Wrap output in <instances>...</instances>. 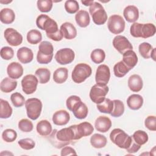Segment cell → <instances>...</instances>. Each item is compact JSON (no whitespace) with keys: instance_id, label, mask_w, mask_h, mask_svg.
<instances>
[{"instance_id":"7","label":"cell","mask_w":156,"mask_h":156,"mask_svg":"<svg viewBox=\"0 0 156 156\" xmlns=\"http://www.w3.org/2000/svg\"><path fill=\"white\" fill-rule=\"evenodd\" d=\"M89 12L96 25H102L107 20V14L104 7L98 2H94L90 6Z\"/></svg>"},{"instance_id":"29","label":"cell","mask_w":156,"mask_h":156,"mask_svg":"<svg viewBox=\"0 0 156 156\" xmlns=\"http://www.w3.org/2000/svg\"><path fill=\"white\" fill-rule=\"evenodd\" d=\"M17 87V81L10 77H5L1 82L0 89L2 92L10 93L16 89Z\"/></svg>"},{"instance_id":"27","label":"cell","mask_w":156,"mask_h":156,"mask_svg":"<svg viewBox=\"0 0 156 156\" xmlns=\"http://www.w3.org/2000/svg\"><path fill=\"white\" fill-rule=\"evenodd\" d=\"M76 23L81 27H87L90 23V17L88 12L84 10H79L75 15Z\"/></svg>"},{"instance_id":"48","label":"cell","mask_w":156,"mask_h":156,"mask_svg":"<svg viewBox=\"0 0 156 156\" xmlns=\"http://www.w3.org/2000/svg\"><path fill=\"white\" fill-rule=\"evenodd\" d=\"M0 55L2 59L9 60L13 57L14 51L12 48L9 46H4L2 47L1 49Z\"/></svg>"},{"instance_id":"24","label":"cell","mask_w":156,"mask_h":156,"mask_svg":"<svg viewBox=\"0 0 156 156\" xmlns=\"http://www.w3.org/2000/svg\"><path fill=\"white\" fill-rule=\"evenodd\" d=\"M122 61L131 70L138 63V57L133 50H129L122 54Z\"/></svg>"},{"instance_id":"42","label":"cell","mask_w":156,"mask_h":156,"mask_svg":"<svg viewBox=\"0 0 156 156\" xmlns=\"http://www.w3.org/2000/svg\"><path fill=\"white\" fill-rule=\"evenodd\" d=\"M51 0H38L37 2V8L41 12L46 13L51 10L53 5Z\"/></svg>"},{"instance_id":"17","label":"cell","mask_w":156,"mask_h":156,"mask_svg":"<svg viewBox=\"0 0 156 156\" xmlns=\"http://www.w3.org/2000/svg\"><path fill=\"white\" fill-rule=\"evenodd\" d=\"M71 111L73 112L74 116L79 119L85 118L88 113L87 106L81 101V99L73 105Z\"/></svg>"},{"instance_id":"49","label":"cell","mask_w":156,"mask_h":156,"mask_svg":"<svg viewBox=\"0 0 156 156\" xmlns=\"http://www.w3.org/2000/svg\"><path fill=\"white\" fill-rule=\"evenodd\" d=\"M146 127L151 131L156 130V117L154 115L148 116L144 121Z\"/></svg>"},{"instance_id":"54","label":"cell","mask_w":156,"mask_h":156,"mask_svg":"<svg viewBox=\"0 0 156 156\" xmlns=\"http://www.w3.org/2000/svg\"><path fill=\"white\" fill-rule=\"evenodd\" d=\"M155 53H156V48H153L151 54V57L154 61H155Z\"/></svg>"},{"instance_id":"15","label":"cell","mask_w":156,"mask_h":156,"mask_svg":"<svg viewBox=\"0 0 156 156\" xmlns=\"http://www.w3.org/2000/svg\"><path fill=\"white\" fill-rule=\"evenodd\" d=\"M4 38L12 46H18L23 42V36L13 28H7L4 31Z\"/></svg>"},{"instance_id":"52","label":"cell","mask_w":156,"mask_h":156,"mask_svg":"<svg viewBox=\"0 0 156 156\" xmlns=\"http://www.w3.org/2000/svg\"><path fill=\"white\" fill-rule=\"evenodd\" d=\"M140 147H141V146L138 144L137 143H136L134 141V140H133V141H132L131 144L130 145V146L127 149H126V150L129 153H135V152H136L139 151Z\"/></svg>"},{"instance_id":"41","label":"cell","mask_w":156,"mask_h":156,"mask_svg":"<svg viewBox=\"0 0 156 156\" xmlns=\"http://www.w3.org/2000/svg\"><path fill=\"white\" fill-rule=\"evenodd\" d=\"M152 49V46L147 42H143L138 46V51L140 55L145 59L151 58V54Z\"/></svg>"},{"instance_id":"39","label":"cell","mask_w":156,"mask_h":156,"mask_svg":"<svg viewBox=\"0 0 156 156\" xmlns=\"http://www.w3.org/2000/svg\"><path fill=\"white\" fill-rule=\"evenodd\" d=\"M113 108L112 113H110L111 116L116 118L122 116V115L124 112V103L119 99H115L113 101Z\"/></svg>"},{"instance_id":"30","label":"cell","mask_w":156,"mask_h":156,"mask_svg":"<svg viewBox=\"0 0 156 156\" xmlns=\"http://www.w3.org/2000/svg\"><path fill=\"white\" fill-rule=\"evenodd\" d=\"M15 18V14L13 10L9 8L2 9L0 12V20L5 24L12 23Z\"/></svg>"},{"instance_id":"1","label":"cell","mask_w":156,"mask_h":156,"mask_svg":"<svg viewBox=\"0 0 156 156\" xmlns=\"http://www.w3.org/2000/svg\"><path fill=\"white\" fill-rule=\"evenodd\" d=\"M49 141L56 148L60 149L75 140V132L74 126L63 128L60 130L54 129L49 135Z\"/></svg>"},{"instance_id":"4","label":"cell","mask_w":156,"mask_h":156,"mask_svg":"<svg viewBox=\"0 0 156 156\" xmlns=\"http://www.w3.org/2000/svg\"><path fill=\"white\" fill-rule=\"evenodd\" d=\"M110 140L118 147L121 149H127L131 144L133 138L123 130L121 129H114L110 133Z\"/></svg>"},{"instance_id":"22","label":"cell","mask_w":156,"mask_h":156,"mask_svg":"<svg viewBox=\"0 0 156 156\" xmlns=\"http://www.w3.org/2000/svg\"><path fill=\"white\" fill-rule=\"evenodd\" d=\"M16 55L19 61L23 64L30 63L34 58L32 51L27 47L20 48L17 51Z\"/></svg>"},{"instance_id":"26","label":"cell","mask_w":156,"mask_h":156,"mask_svg":"<svg viewBox=\"0 0 156 156\" xmlns=\"http://www.w3.org/2000/svg\"><path fill=\"white\" fill-rule=\"evenodd\" d=\"M128 107L133 110L140 109L143 104V97L138 94H133L129 96L127 99Z\"/></svg>"},{"instance_id":"34","label":"cell","mask_w":156,"mask_h":156,"mask_svg":"<svg viewBox=\"0 0 156 156\" xmlns=\"http://www.w3.org/2000/svg\"><path fill=\"white\" fill-rule=\"evenodd\" d=\"M35 76L38 78L39 83L41 84H44L48 82L50 80L51 72L45 68H40L37 69L35 72Z\"/></svg>"},{"instance_id":"55","label":"cell","mask_w":156,"mask_h":156,"mask_svg":"<svg viewBox=\"0 0 156 156\" xmlns=\"http://www.w3.org/2000/svg\"><path fill=\"white\" fill-rule=\"evenodd\" d=\"M11 2H12V1H2V0L0 1V2L1 4H8V3H10Z\"/></svg>"},{"instance_id":"20","label":"cell","mask_w":156,"mask_h":156,"mask_svg":"<svg viewBox=\"0 0 156 156\" xmlns=\"http://www.w3.org/2000/svg\"><path fill=\"white\" fill-rule=\"evenodd\" d=\"M54 124L57 126L66 125L70 119L69 113L65 110H60L55 112L52 116Z\"/></svg>"},{"instance_id":"21","label":"cell","mask_w":156,"mask_h":156,"mask_svg":"<svg viewBox=\"0 0 156 156\" xmlns=\"http://www.w3.org/2000/svg\"><path fill=\"white\" fill-rule=\"evenodd\" d=\"M60 30L63 37L67 40H72L77 36V30L75 26L69 22L63 23L60 26Z\"/></svg>"},{"instance_id":"3","label":"cell","mask_w":156,"mask_h":156,"mask_svg":"<svg viewBox=\"0 0 156 156\" xmlns=\"http://www.w3.org/2000/svg\"><path fill=\"white\" fill-rule=\"evenodd\" d=\"M36 24L40 29L45 30L48 37L60 30L56 21L44 14H41L37 18Z\"/></svg>"},{"instance_id":"13","label":"cell","mask_w":156,"mask_h":156,"mask_svg":"<svg viewBox=\"0 0 156 156\" xmlns=\"http://www.w3.org/2000/svg\"><path fill=\"white\" fill-rule=\"evenodd\" d=\"M75 132V140H79L83 136H89L94 131V127L91 123L85 121L79 124L73 125Z\"/></svg>"},{"instance_id":"23","label":"cell","mask_w":156,"mask_h":156,"mask_svg":"<svg viewBox=\"0 0 156 156\" xmlns=\"http://www.w3.org/2000/svg\"><path fill=\"white\" fill-rule=\"evenodd\" d=\"M123 15L129 23H135L139 18L138 9L133 5H129L125 7Z\"/></svg>"},{"instance_id":"51","label":"cell","mask_w":156,"mask_h":156,"mask_svg":"<svg viewBox=\"0 0 156 156\" xmlns=\"http://www.w3.org/2000/svg\"><path fill=\"white\" fill-rule=\"evenodd\" d=\"M60 155L62 156H65V155H76L77 153L73 147H69V146H66L64 147L62 151H61V154Z\"/></svg>"},{"instance_id":"45","label":"cell","mask_w":156,"mask_h":156,"mask_svg":"<svg viewBox=\"0 0 156 156\" xmlns=\"http://www.w3.org/2000/svg\"><path fill=\"white\" fill-rule=\"evenodd\" d=\"M65 9L70 14H73L79 11V5L76 0H68L65 2Z\"/></svg>"},{"instance_id":"37","label":"cell","mask_w":156,"mask_h":156,"mask_svg":"<svg viewBox=\"0 0 156 156\" xmlns=\"http://www.w3.org/2000/svg\"><path fill=\"white\" fill-rule=\"evenodd\" d=\"M42 40L41 33L37 29H32L27 34V40L32 44H36Z\"/></svg>"},{"instance_id":"28","label":"cell","mask_w":156,"mask_h":156,"mask_svg":"<svg viewBox=\"0 0 156 156\" xmlns=\"http://www.w3.org/2000/svg\"><path fill=\"white\" fill-rule=\"evenodd\" d=\"M36 129L38 134L43 136H46L50 135L52 129L51 123L48 120L43 119L37 123Z\"/></svg>"},{"instance_id":"25","label":"cell","mask_w":156,"mask_h":156,"mask_svg":"<svg viewBox=\"0 0 156 156\" xmlns=\"http://www.w3.org/2000/svg\"><path fill=\"white\" fill-rule=\"evenodd\" d=\"M143 86L142 78L138 74L130 76L128 79V87L133 92H138L141 90Z\"/></svg>"},{"instance_id":"10","label":"cell","mask_w":156,"mask_h":156,"mask_svg":"<svg viewBox=\"0 0 156 156\" xmlns=\"http://www.w3.org/2000/svg\"><path fill=\"white\" fill-rule=\"evenodd\" d=\"M125 21L119 15H111L107 21V27L109 31L113 34H119L125 29Z\"/></svg>"},{"instance_id":"19","label":"cell","mask_w":156,"mask_h":156,"mask_svg":"<svg viewBox=\"0 0 156 156\" xmlns=\"http://www.w3.org/2000/svg\"><path fill=\"white\" fill-rule=\"evenodd\" d=\"M112 127V121L110 119L105 116H100L98 117L94 122V127L98 132L105 133L109 130Z\"/></svg>"},{"instance_id":"53","label":"cell","mask_w":156,"mask_h":156,"mask_svg":"<svg viewBox=\"0 0 156 156\" xmlns=\"http://www.w3.org/2000/svg\"><path fill=\"white\" fill-rule=\"evenodd\" d=\"M81 2L85 6H90L94 2V1H81Z\"/></svg>"},{"instance_id":"38","label":"cell","mask_w":156,"mask_h":156,"mask_svg":"<svg viewBox=\"0 0 156 156\" xmlns=\"http://www.w3.org/2000/svg\"><path fill=\"white\" fill-rule=\"evenodd\" d=\"M134 141L138 144L141 146L144 144L148 141V135L143 130H138L135 131L132 136Z\"/></svg>"},{"instance_id":"18","label":"cell","mask_w":156,"mask_h":156,"mask_svg":"<svg viewBox=\"0 0 156 156\" xmlns=\"http://www.w3.org/2000/svg\"><path fill=\"white\" fill-rule=\"evenodd\" d=\"M23 68L22 65L16 62H11L7 68V73L9 77L13 79H19L23 74Z\"/></svg>"},{"instance_id":"11","label":"cell","mask_w":156,"mask_h":156,"mask_svg":"<svg viewBox=\"0 0 156 156\" xmlns=\"http://www.w3.org/2000/svg\"><path fill=\"white\" fill-rule=\"evenodd\" d=\"M56 62L60 65H67L73 62L75 58V54L71 48H65L58 50L54 57Z\"/></svg>"},{"instance_id":"43","label":"cell","mask_w":156,"mask_h":156,"mask_svg":"<svg viewBox=\"0 0 156 156\" xmlns=\"http://www.w3.org/2000/svg\"><path fill=\"white\" fill-rule=\"evenodd\" d=\"M10 100L12 104L15 107H21L26 102L24 96L18 92L12 93L10 96Z\"/></svg>"},{"instance_id":"33","label":"cell","mask_w":156,"mask_h":156,"mask_svg":"<svg viewBox=\"0 0 156 156\" xmlns=\"http://www.w3.org/2000/svg\"><path fill=\"white\" fill-rule=\"evenodd\" d=\"M0 118L1 119H7L12 114V108L9 102L2 99H0Z\"/></svg>"},{"instance_id":"50","label":"cell","mask_w":156,"mask_h":156,"mask_svg":"<svg viewBox=\"0 0 156 156\" xmlns=\"http://www.w3.org/2000/svg\"><path fill=\"white\" fill-rule=\"evenodd\" d=\"M80 99H81L80 98V97H79L77 96H76V95H72V96H69V98H68V99H66V105L67 108L69 111H71L73 105L77 101H79Z\"/></svg>"},{"instance_id":"47","label":"cell","mask_w":156,"mask_h":156,"mask_svg":"<svg viewBox=\"0 0 156 156\" xmlns=\"http://www.w3.org/2000/svg\"><path fill=\"white\" fill-rule=\"evenodd\" d=\"M19 146L24 150H30L34 148L35 143L34 141L31 138H24L18 141Z\"/></svg>"},{"instance_id":"36","label":"cell","mask_w":156,"mask_h":156,"mask_svg":"<svg viewBox=\"0 0 156 156\" xmlns=\"http://www.w3.org/2000/svg\"><path fill=\"white\" fill-rule=\"evenodd\" d=\"M130 70L122 60L116 63L113 66V73L117 77H124Z\"/></svg>"},{"instance_id":"44","label":"cell","mask_w":156,"mask_h":156,"mask_svg":"<svg viewBox=\"0 0 156 156\" xmlns=\"http://www.w3.org/2000/svg\"><path fill=\"white\" fill-rule=\"evenodd\" d=\"M17 138V133L12 129H7L4 130L2 133V140L7 143H12Z\"/></svg>"},{"instance_id":"40","label":"cell","mask_w":156,"mask_h":156,"mask_svg":"<svg viewBox=\"0 0 156 156\" xmlns=\"http://www.w3.org/2000/svg\"><path fill=\"white\" fill-rule=\"evenodd\" d=\"M90 57L93 62L99 64L102 63L105 60V53L102 49H95L91 52Z\"/></svg>"},{"instance_id":"12","label":"cell","mask_w":156,"mask_h":156,"mask_svg":"<svg viewBox=\"0 0 156 156\" xmlns=\"http://www.w3.org/2000/svg\"><path fill=\"white\" fill-rule=\"evenodd\" d=\"M38 80L37 77L33 74H27L21 80L22 90L26 94L34 93L37 88Z\"/></svg>"},{"instance_id":"9","label":"cell","mask_w":156,"mask_h":156,"mask_svg":"<svg viewBox=\"0 0 156 156\" xmlns=\"http://www.w3.org/2000/svg\"><path fill=\"white\" fill-rule=\"evenodd\" d=\"M108 90L109 88L107 85H104L96 83L91 87L89 96L91 100L94 103L98 104L102 102L105 99Z\"/></svg>"},{"instance_id":"5","label":"cell","mask_w":156,"mask_h":156,"mask_svg":"<svg viewBox=\"0 0 156 156\" xmlns=\"http://www.w3.org/2000/svg\"><path fill=\"white\" fill-rule=\"evenodd\" d=\"M54 47L51 43L43 41L38 46L37 54V60L40 64H48L50 63L53 57Z\"/></svg>"},{"instance_id":"2","label":"cell","mask_w":156,"mask_h":156,"mask_svg":"<svg viewBox=\"0 0 156 156\" xmlns=\"http://www.w3.org/2000/svg\"><path fill=\"white\" fill-rule=\"evenodd\" d=\"M156 31L155 26L152 23H133L130 28V33L135 38H147L155 35Z\"/></svg>"},{"instance_id":"32","label":"cell","mask_w":156,"mask_h":156,"mask_svg":"<svg viewBox=\"0 0 156 156\" xmlns=\"http://www.w3.org/2000/svg\"><path fill=\"white\" fill-rule=\"evenodd\" d=\"M107 143V140L106 137L99 133H94L90 138V143L91 146L96 149H100L105 147Z\"/></svg>"},{"instance_id":"6","label":"cell","mask_w":156,"mask_h":156,"mask_svg":"<svg viewBox=\"0 0 156 156\" xmlns=\"http://www.w3.org/2000/svg\"><path fill=\"white\" fill-rule=\"evenodd\" d=\"M92 73V69L90 65L84 63L77 64L71 74L72 80L76 83H80L89 77Z\"/></svg>"},{"instance_id":"8","label":"cell","mask_w":156,"mask_h":156,"mask_svg":"<svg viewBox=\"0 0 156 156\" xmlns=\"http://www.w3.org/2000/svg\"><path fill=\"white\" fill-rule=\"evenodd\" d=\"M42 106V102L39 99H28L25 102V107L27 116L32 120H36L41 114Z\"/></svg>"},{"instance_id":"31","label":"cell","mask_w":156,"mask_h":156,"mask_svg":"<svg viewBox=\"0 0 156 156\" xmlns=\"http://www.w3.org/2000/svg\"><path fill=\"white\" fill-rule=\"evenodd\" d=\"M68 70L66 68L60 67L57 68L53 74L54 81L58 84L64 83L68 79Z\"/></svg>"},{"instance_id":"46","label":"cell","mask_w":156,"mask_h":156,"mask_svg":"<svg viewBox=\"0 0 156 156\" xmlns=\"http://www.w3.org/2000/svg\"><path fill=\"white\" fill-rule=\"evenodd\" d=\"M18 128L23 132H30L33 130L34 126L28 119H22L18 122Z\"/></svg>"},{"instance_id":"16","label":"cell","mask_w":156,"mask_h":156,"mask_svg":"<svg viewBox=\"0 0 156 156\" xmlns=\"http://www.w3.org/2000/svg\"><path fill=\"white\" fill-rule=\"evenodd\" d=\"M110 78V71L109 67L104 64L100 65L96 71L95 80L96 83L106 85Z\"/></svg>"},{"instance_id":"14","label":"cell","mask_w":156,"mask_h":156,"mask_svg":"<svg viewBox=\"0 0 156 156\" xmlns=\"http://www.w3.org/2000/svg\"><path fill=\"white\" fill-rule=\"evenodd\" d=\"M112 44L113 47L121 54L133 49V46L129 40L126 37L120 35L114 37Z\"/></svg>"},{"instance_id":"35","label":"cell","mask_w":156,"mask_h":156,"mask_svg":"<svg viewBox=\"0 0 156 156\" xmlns=\"http://www.w3.org/2000/svg\"><path fill=\"white\" fill-rule=\"evenodd\" d=\"M96 107L101 113L110 114L113 108V102L110 99L105 98L102 102L96 105Z\"/></svg>"}]
</instances>
